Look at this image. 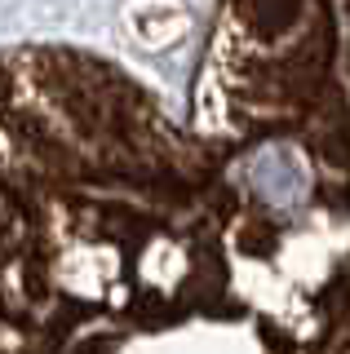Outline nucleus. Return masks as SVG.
Segmentation results:
<instances>
[{"label":"nucleus","mask_w":350,"mask_h":354,"mask_svg":"<svg viewBox=\"0 0 350 354\" xmlns=\"http://www.w3.org/2000/svg\"><path fill=\"white\" fill-rule=\"evenodd\" d=\"M0 354H350V252L125 66L0 49Z\"/></svg>","instance_id":"obj_1"},{"label":"nucleus","mask_w":350,"mask_h":354,"mask_svg":"<svg viewBox=\"0 0 350 354\" xmlns=\"http://www.w3.org/2000/svg\"><path fill=\"white\" fill-rule=\"evenodd\" d=\"M191 124L350 252V0H217Z\"/></svg>","instance_id":"obj_2"}]
</instances>
